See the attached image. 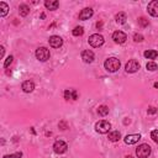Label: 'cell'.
<instances>
[{"label": "cell", "mask_w": 158, "mask_h": 158, "mask_svg": "<svg viewBox=\"0 0 158 158\" xmlns=\"http://www.w3.org/2000/svg\"><path fill=\"white\" fill-rule=\"evenodd\" d=\"M120 65H121L120 60H118L117 58H115V57L107 58V59L105 60V63H104V67H105V69H106L107 72H111V73L116 72V70L120 68Z\"/></svg>", "instance_id": "6da1fadb"}, {"label": "cell", "mask_w": 158, "mask_h": 158, "mask_svg": "<svg viewBox=\"0 0 158 158\" xmlns=\"http://www.w3.org/2000/svg\"><path fill=\"white\" fill-rule=\"evenodd\" d=\"M111 128V123L106 120H100L99 122L95 123V131L99 133H106Z\"/></svg>", "instance_id": "7a4b0ae2"}, {"label": "cell", "mask_w": 158, "mask_h": 158, "mask_svg": "<svg viewBox=\"0 0 158 158\" xmlns=\"http://www.w3.org/2000/svg\"><path fill=\"white\" fill-rule=\"evenodd\" d=\"M49 49L46 47H40L36 49V58L41 62H46L49 59Z\"/></svg>", "instance_id": "3957f363"}, {"label": "cell", "mask_w": 158, "mask_h": 158, "mask_svg": "<svg viewBox=\"0 0 158 158\" xmlns=\"http://www.w3.org/2000/svg\"><path fill=\"white\" fill-rule=\"evenodd\" d=\"M136 154L138 158H147L149 154H151V147L146 143L143 144H139L136 149Z\"/></svg>", "instance_id": "277c9868"}, {"label": "cell", "mask_w": 158, "mask_h": 158, "mask_svg": "<svg viewBox=\"0 0 158 158\" xmlns=\"http://www.w3.org/2000/svg\"><path fill=\"white\" fill-rule=\"evenodd\" d=\"M104 41H105L104 37L101 35H99V33H94V35H91L89 37V44L93 46V47H100V46H102Z\"/></svg>", "instance_id": "5b68a950"}, {"label": "cell", "mask_w": 158, "mask_h": 158, "mask_svg": "<svg viewBox=\"0 0 158 158\" xmlns=\"http://www.w3.org/2000/svg\"><path fill=\"white\" fill-rule=\"evenodd\" d=\"M67 148H68V146H67V143L64 142V141H56L54 142V144H53V151L57 153V154H62V153H64V152H67Z\"/></svg>", "instance_id": "8992f818"}, {"label": "cell", "mask_w": 158, "mask_h": 158, "mask_svg": "<svg viewBox=\"0 0 158 158\" xmlns=\"http://www.w3.org/2000/svg\"><path fill=\"white\" fill-rule=\"evenodd\" d=\"M139 63L136 60V59H131V60H128L127 63H126V65H125V69H126V72L127 73H135V72H137L138 69H139Z\"/></svg>", "instance_id": "52a82bcc"}, {"label": "cell", "mask_w": 158, "mask_h": 158, "mask_svg": "<svg viewBox=\"0 0 158 158\" xmlns=\"http://www.w3.org/2000/svg\"><path fill=\"white\" fill-rule=\"evenodd\" d=\"M147 10L151 16H158V0H152L148 4Z\"/></svg>", "instance_id": "ba28073f"}, {"label": "cell", "mask_w": 158, "mask_h": 158, "mask_svg": "<svg viewBox=\"0 0 158 158\" xmlns=\"http://www.w3.org/2000/svg\"><path fill=\"white\" fill-rule=\"evenodd\" d=\"M112 40L116 42V43H125V41L127 40V36L126 33H123L122 31H115L112 33Z\"/></svg>", "instance_id": "9c48e42d"}, {"label": "cell", "mask_w": 158, "mask_h": 158, "mask_svg": "<svg viewBox=\"0 0 158 158\" xmlns=\"http://www.w3.org/2000/svg\"><path fill=\"white\" fill-rule=\"evenodd\" d=\"M49 44H51V47H53V48H59L62 44H63V40H62V37H59V36H51L49 37Z\"/></svg>", "instance_id": "30bf717a"}, {"label": "cell", "mask_w": 158, "mask_h": 158, "mask_svg": "<svg viewBox=\"0 0 158 158\" xmlns=\"http://www.w3.org/2000/svg\"><path fill=\"white\" fill-rule=\"evenodd\" d=\"M95 56H94V52L90 51V49H85L81 52V59L85 62V63H91L94 60Z\"/></svg>", "instance_id": "8fae6325"}, {"label": "cell", "mask_w": 158, "mask_h": 158, "mask_svg": "<svg viewBox=\"0 0 158 158\" xmlns=\"http://www.w3.org/2000/svg\"><path fill=\"white\" fill-rule=\"evenodd\" d=\"M139 139H141V135H138V133L127 135V136L123 138V141H125L126 144H135V143H137Z\"/></svg>", "instance_id": "7c38bea8"}, {"label": "cell", "mask_w": 158, "mask_h": 158, "mask_svg": "<svg viewBox=\"0 0 158 158\" xmlns=\"http://www.w3.org/2000/svg\"><path fill=\"white\" fill-rule=\"evenodd\" d=\"M93 14H94L93 9L85 7V9H83V10L80 11V14H79V20H88V19H90V17L93 16Z\"/></svg>", "instance_id": "4fadbf2b"}, {"label": "cell", "mask_w": 158, "mask_h": 158, "mask_svg": "<svg viewBox=\"0 0 158 158\" xmlns=\"http://www.w3.org/2000/svg\"><path fill=\"white\" fill-rule=\"evenodd\" d=\"M21 88H22V90H23L25 93H31V91H33V89H35V84H33L32 81H30V80H26V81L22 83Z\"/></svg>", "instance_id": "5bb4252c"}, {"label": "cell", "mask_w": 158, "mask_h": 158, "mask_svg": "<svg viewBox=\"0 0 158 158\" xmlns=\"http://www.w3.org/2000/svg\"><path fill=\"white\" fill-rule=\"evenodd\" d=\"M44 6L48 10H57V7L59 6V2L57 0H46L44 1Z\"/></svg>", "instance_id": "9a60e30c"}, {"label": "cell", "mask_w": 158, "mask_h": 158, "mask_svg": "<svg viewBox=\"0 0 158 158\" xmlns=\"http://www.w3.org/2000/svg\"><path fill=\"white\" fill-rule=\"evenodd\" d=\"M64 98H65V100H69V99L75 100L78 98V94H77V91L74 89H67L64 91Z\"/></svg>", "instance_id": "2e32d148"}, {"label": "cell", "mask_w": 158, "mask_h": 158, "mask_svg": "<svg viewBox=\"0 0 158 158\" xmlns=\"http://www.w3.org/2000/svg\"><path fill=\"white\" fill-rule=\"evenodd\" d=\"M109 141H111V142H117L120 138H121V133L118 132V131H111L110 133H109Z\"/></svg>", "instance_id": "e0dca14e"}, {"label": "cell", "mask_w": 158, "mask_h": 158, "mask_svg": "<svg viewBox=\"0 0 158 158\" xmlns=\"http://www.w3.org/2000/svg\"><path fill=\"white\" fill-rule=\"evenodd\" d=\"M19 12H20L21 16H27L28 12H30V7H28V5H26V4H21V5L19 6Z\"/></svg>", "instance_id": "ac0fdd59"}, {"label": "cell", "mask_w": 158, "mask_h": 158, "mask_svg": "<svg viewBox=\"0 0 158 158\" xmlns=\"http://www.w3.org/2000/svg\"><path fill=\"white\" fill-rule=\"evenodd\" d=\"M115 20H116V22L117 23H125L126 22V20H127V16H126V14L125 12H118V14H116V16H115Z\"/></svg>", "instance_id": "d6986e66"}, {"label": "cell", "mask_w": 158, "mask_h": 158, "mask_svg": "<svg viewBox=\"0 0 158 158\" xmlns=\"http://www.w3.org/2000/svg\"><path fill=\"white\" fill-rule=\"evenodd\" d=\"M143 56H144L146 58H148V59H156L157 56H158V52L154 51V49H148V51H146V52L143 53Z\"/></svg>", "instance_id": "ffe728a7"}, {"label": "cell", "mask_w": 158, "mask_h": 158, "mask_svg": "<svg viewBox=\"0 0 158 158\" xmlns=\"http://www.w3.org/2000/svg\"><path fill=\"white\" fill-rule=\"evenodd\" d=\"M7 11H9V6H7V4L4 2V1H1V2H0V16H1V17L6 16Z\"/></svg>", "instance_id": "44dd1931"}, {"label": "cell", "mask_w": 158, "mask_h": 158, "mask_svg": "<svg viewBox=\"0 0 158 158\" xmlns=\"http://www.w3.org/2000/svg\"><path fill=\"white\" fill-rule=\"evenodd\" d=\"M98 114H99L100 116H106V115L109 114V107H107L106 105H100V106L98 107Z\"/></svg>", "instance_id": "7402d4cb"}, {"label": "cell", "mask_w": 158, "mask_h": 158, "mask_svg": "<svg viewBox=\"0 0 158 158\" xmlns=\"http://www.w3.org/2000/svg\"><path fill=\"white\" fill-rule=\"evenodd\" d=\"M83 33H84V28H83L81 26H77V27L73 30V35L77 36V37H78V36H81Z\"/></svg>", "instance_id": "603a6c76"}, {"label": "cell", "mask_w": 158, "mask_h": 158, "mask_svg": "<svg viewBox=\"0 0 158 158\" xmlns=\"http://www.w3.org/2000/svg\"><path fill=\"white\" fill-rule=\"evenodd\" d=\"M146 68H147L148 70H151V72H154V70L158 69V65H157L154 62H148V63L146 64Z\"/></svg>", "instance_id": "cb8c5ba5"}, {"label": "cell", "mask_w": 158, "mask_h": 158, "mask_svg": "<svg viewBox=\"0 0 158 158\" xmlns=\"http://www.w3.org/2000/svg\"><path fill=\"white\" fill-rule=\"evenodd\" d=\"M138 23H139V26L146 27V26H148V23H149V22H148V20H147L146 17H143V16H142V17H139V19H138Z\"/></svg>", "instance_id": "d4e9b609"}, {"label": "cell", "mask_w": 158, "mask_h": 158, "mask_svg": "<svg viewBox=\"0 0 158 158\" xmlns=\"http://www.w3.org/2000/svg\"><path fill=\"white\" fill-rule=\"evenodd\" d=\"M22 157V153L21 152H16L14 154H6L4 156V158H21Z\"/></svg>", "instance_id": "484cf974"}, {"label": "cell", "mask_w": 158, "mask_h": 158, "mask_svg": "<svg viewBox=\"0 0 158 158\" xmlns=\"http://www.w3.org/2000/svg\"><path fill=\"white\" fill-rule=\"evenodd\" d=\"M151 138L158 144V130H154V131L151 132Z\"/></svg>", "instance_id": "4316f807"}, {"label": "cell", "mask_w": 158, "mask_h": 158, "mask_svg": "<svg viewBox=\"0 0 158 158\" xmlns=\"http://www.w3.org/2000/svg\"><path fill=\"white\" fill-rule=\"evenodd\" d=\"M12 60H14V57H12V56H9V57L5 59V62H4V67H5V68H7V67L12 63Z\"/></svg>", "instance_id": "83f0119b"}, {"label": "cell", "mask_w": 158, "mask_h": 158, "mask_svg": "<svg viewBox=\"0 0 158 158\" xmlns=\"http://www.w3.org/2000/svg\"><path fill=\"white\" fill-rule=\"evenodd\" d=\"M133 40H135V42H142V41H143V36L139 35V33H136V35L133 36Z\"/></svg>", "instance_id": "f1b7e54d"}, {"label": "cell", "mask_w": 158, "mask_h": 158, "mask_svg": "<svg viewBox=\"0 0 158 158\" xmlns=\"http://www.w3.org/2000/svg\"><path fill=\"white\" fill-rule=\"evenodd\" d=\"M147 112H148L149 115H153V114H156V112H157V109H156V107H153V106H151V107L147 110Z\"/></svg>", "instance_id": "f546056e"}, {"label": "cell", "mask_w": 158, "mask_h": 158, "mask_svg": "<svg viewBox=\"0 0 158 158\" xmlns=\"http://www.w3.org/2000/svg\"><path fill=\"white\" fill-rule=\"evenodd\" d=\"M67 127H68V126H67V123H65L64 121H62V122L59 123V128H60V130H67Z\"/></svg>", "instance_id": "4dcf8cb0"}, {"label": "cell", "mask_w": 158, "mask_h": 158, "mask_svg": "<svg viewBox=\"0 0 158 158\" xmlns=\"http://www.w3.org/2000/svg\"><path fill=\"white\" fill-rule=\"evenodd\" d=\"M4 52H5V48L1 46V47H0V57H1V58L4 57Z\"/></svg>", "instance_id": "1f68e13d"}, {"label": "cell", "mask_w": 158, "mask_h": 158, "mask_svg": "<svg viewBox=\"0 0 158 158\" xmlns=\"http://www.w3.org/2000/svg\"><path fill=\"white\" fill-rule=\"evenodd\" d=\"M96 27H98V28H101V27H102V22H101V21L98 22V23H96Z\"/></svg>", "instance_id": "d6a6232c"}, {"label": "cell", "mask_w": 158, "mask_h": 158, "mask_svg": "<svg viewBox=\"0 0 158 158\" xmlns=\"http://www.w3.org/2000/svg\"><path fill=\"white\" fill-rule=\"evenodd\" d=\"M154 88H158V83H154Z\"/></svg>", "instance_id": "836d02e7"}, {"label": "cell", "mask_w": 158, "mask_h": 158, "mask_svg": "<svg viewBox=\"0 0 158 158\" xmlns=\"http://www.w3.org/2000/svg\"><path fill=\"white\" fill-rule=\"evenodd\" d=\"M125 158H133V157H132V156H126Z\"/></svg>", "instance_id": "e575fe53"}]
</instances>
